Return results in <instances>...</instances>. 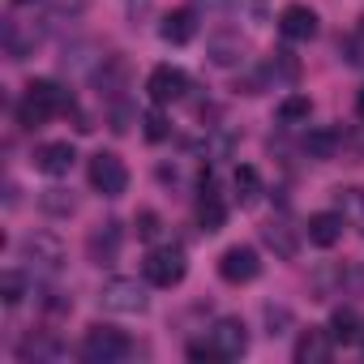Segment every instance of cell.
<instances>
[{"mask_svg": "<svg viewBox=\"0 0 364 364\" xmlns=\"http://www.w3.org/2000/svg\"><path fill=\"white\" fill-rule=\"evenodd\" d=\"M343 52H347V65H355V69H364V18L355 22V31L347 35V43H343Z\"/></svg>", "mask_w": 364, "mask_h": 364, "instance_id": "obj_26", "label": "cell"}, {"mask_svg": "<svg viewBox=\"0 0 364 364\" xmlns=\"http://www.w3.org/2000/svg\"><path fill=\"white\" fill-rule=\"evenodd\" d=\"M35 43H39L35 18H31V22H22V18L5 22V52H9V60H26V56L35 52Z\"/></svg>", "mask_w": 364, "mask_h": 364, "instance_id": "obj_12", "label": "cell"}, {"mask_svg": "<svg viewBox=\"0 0 364 364\" xmlns=\"http://www.w3.org/2000/svg\"><path fill=\"white\" fill-rule=\"evenodd\" d=\"M90 185H95L103 198H120V193L129 189V167H124V159L112 154V150H99V154L90 159Z\"/></svg>", "mask_w": 364, "mask_h": 364, "instance_id": "obj_4", "label": "cell"}, {"mask_svg": "<svg viewBox=\"0 0 364 364\" xmlns=\"http://www.w3.org/2000/svg\"><path fill=\"white\" fill-rule=\"evenodd\" d=\"M185 90H189V77L180 73V69H171V65L154 69V73H150V82H146V95H150L159 107H167V103H180V99H185Z\"/></svg>", "mask_w": 364, "mask_h": 364, "instance_id": "obj_9", "label": "cell"}, {"mask_svg": "<svg viewBox=\"0 0 364 364\" xmlns=\"http://www.w3.org/2000/svg\"><path fill=\"white\" fill-rule=\"evenodd\" d=\"M137 236H141V240H154V236H159V215H154V210H141V215H137Z\"/></svg>", "mask_w": 364, "mask_h": 364, "instance_id": "obj_30", "label": "cell"}, {"mask_svg": "<svg viewBox=\"0 0 364 364\" xmlns=\"http://www.w3.org/2000/svg\"><path fill=\"white\" fill-rule=\"evenodd\" d=\"M360 347H364V330H360Z\"/></svg>", "mask_w": 364, "mask_h": 364, "instance_id": "obj_36", "label": "cell"}, {"mask_svg": "<svg viewBox=\"0 0 364 364\" xmlns=\"http://www.w3.org/2000/svg\"><path fill=\"white\" fill-rule=\"evenodd\" d=\"M112 129H116V133H124V129H129V112H124V107H116V112H112Z\"/></svg>", "mask_w": 364, "mask_h": 364, "instance_id": "obj_33", "label": "cell"}, {"mask_svg": "<svg viewBox=\"0 0 364 364\" xmlns=\"http://www.w3.org/2000/svg\"><path fill=\"white\" fill-rule=\"evenodd\" d=\"M266 321H270V334H279L274 326H287V321H291V313H287V309H274V304H270V309H266Z\"/></svg>", "mask_w": 364, "mask_h": 364, "instance_id": "obj_32", "label": "cell"}, {"mask_svg": "<svg viewBox=\"0 0 364 364\" xmlns=\"http://www.w3.org/2000/svg\"><path fill=\"white\" fill-rule=\"evenodd\" d=\"M202 202H198V223H202V232H219L223 223H228V206L215 198V189H210V176H202Z\"/></svg>", "mask_w": 364, "mask_h": 364, "instance_id": "obj_19", "label": "cell"}, {"mask_svg": "<svg viewBox=\"0 0 364 364\" xmlns=\"http://www.w3.org/2000/svg\"><path fill=\"white\" fill-rule=\"evenodd\" d=\"M355 112L364 116V86H360V95H355Z\"/></svg>", "mask_w": 364, "mask_h": 364, "instance_id": "obj_35", "label": "cell"}, {"mask_svg": "<svg viewBox=\"0 0 364 364\" xmlns=\"http://www.w3.org/2000/svg\"><path fill=\"white\" fill-rule=\"evenodd\" d=\"M73 159H77V150H73L69 141H48V146L35 150V167H39L43 176H69Z\"/></svg>", "mask_w": 364, "mask_h": 364, "instance_id": "obj_14", "label": "cell"}, {"mask_svg": "<svg viewBox=\"0 0 364 364\" xmlns=\"http://www.w3.org/2000/svg\"><path fill=\"white\" fill-rule=\"evenodd\" d=\"M141 274L154 287H176L180 279L189 274V262H185V253H180V249H150L146 262H141Z\"/></svg>", "mask_w": 364, "mask_h": 364, "instance_id": "obj_3", "label": "cell"}, {"mask_svg": "<svg viewBox=\"0 0 364 364\" xmlns=\"http://www.w3.org/2000/svg\"><path fill=\"white\" fill-rule=\"evenodd\" d=\"M99 304L107 313H141L146 309V287L137 279H107L99 291Z\"/></svg>", "mask_w": 364, "mask_h": 364, "instance_id": "obj_6", "label": "cell"}, {"mask_svg": "<svg viewBox=\"0 0 364 364\" xmlns=\"http://www.w3.org/2000/svg\"><path fill=\"white\" fill-rule=\"evenodd\" d=\"M304 150H309V159H334V150H338V133H330V129H313V133L304 137Z\"/></svg>", "mask_w": 364, "mask_h": 364, "instance_id": "obj_23", "label": "cell"}, {"mask_svg": "<svg viewBox=\"0 0 364 364\" xmlns=\"http://www.w3.org/2000/svg\"><path fill=\"white\" fill-rule=\"evenodd\" d=\"M262 240L274 249V257H283V262H291L296 253H300V236H296V228L291 223H283V219H270L266 228H262Z\"/></svg>", "mask_w": 364, "mask_h": 364, "instance_id": "obj_15", "label": "cell"}, {"mask_svg": "<svg viewBox=\"0 0 364 364\" xmlns=\"http://www.w3.org/2000/svg\"><path fill=\"white\" fill-rule=\"evenodd\" d=\"M343 232H347L343 210H321V215L309 219V240H313L317 249H334V245L343 240Z\"/></svg>", "mask_w": 364, "mask_h": 364, "instance_id": "obj_13", "label": "cell"}, {"mask_svg": "<svg viewBox=\"0 0 364 364\" xmlns=\"http://www.w3.org/2000/svg\"><path fill=\"white\" fill-rule=\"evenodd\" d=\"M141 133H146V141H163V137L171 133V124H167L163 112H146V116H141Z\"/></svg>", "mask_w": 364, "mask_h": 364, "instance_id": "obj_27", "label": "cell"}, {"mask_svg": "<svg viewBox=\"0 0 364 364\" xmlns=\"http://www.w3.org/2000/svg\"><path fill=\"white\" fill-rule=\"evenodd\" d=\"M129 9H133V14H146V9H150V0H129Z\"/></svg>", "mask_w": 364, "mask_h": 364, "instance_id": "obj_34", "label": "cell"}, {"mask_svg": "<svg viewBox=\"0 0 364 364\" xmlns=\"http://www.w3.org/2000/svg\"><path fill=\"white\" fill-rule=\"evenodd\" d=\"M210 347H215L219 360H240V355L249 351V330H245V321H240V317H219L215 330H210Z\"/></svg>", "mask_w": 364, "mask_h": 364, "instance_id": "obj_7", "label": "cell"}, {"mask_svg": "<svg viewBox=\"0 0 364 364\" xmlns=\"http://www.w3.org/2000/svg\"><path fill=\"white\" fill-rule=\"evenodd\" d=\"M219 274H223V283H253L257 274H262V262H257V253L249 249V245H232L223 257H219Z\"/></svg>", "mask_w": 364, "mask_h": 364, "instance_id": "obj_8", "label": "cell"}, {"mask_svg": "<svg viewBox=\"0 0 364 364\" xmlns=\"http://www.w3.org/2000/svg\"><path fill=\"white\" fill-rule=\"evenodd\" d=\"M270 73H279V77H287V82H291V77L300 73V65H296V56H291V52H274V60H270Z\"/></svg>", "mask_w": 364, "mask_h": 364, "instance_id": "obj_29", "label": "cell"}, {"mask_svg": "<svg viewBox=\"0 0 364 364\" xmlns=\"http://www.w3.org/2000/svg\"><path fill=\"white\" fill-rule=\"evenodd\" d=\"M206 56H210V65L232 69V65L245 60V39H240V35H215V39L206 43Z\"/></svg>", "mask_w": 364, "mask_h": 364, "instance_id": "obj_18", "label": "cell"}, {"mask_svg": "<svg viewBox=\"0 0 364 364\" xmlns=\"http://www.w3.org/2000/svg\"><path fill=\"white\" fill-rule=\"evenodd\" d=\"M60 112H73V95L65 90V86H56V82H31L26 86V99L18 103V120H22V129H39L43 120H52V116H60Z\"/></svg>", "mask_w": 364, "mask_h": 364, "instance_id": "obj_1", "label": "cell"}, {"mask_svg": "<svg viewBox=\"0 0 364 364\" xmlns=\"http://www.w3.org/2000/svg\"><path fill=\"white\" fill-rule=\"evenodd\" d=\"M124 355H133V343H129V334H120V330L95 326V330L82 338V360H86V364H116V360H124Z\"/></svg>", "mask_w": 364, "mask_h": 364, "instance_id": "obj_2", "label": "cell"}, {"mask_svg": "<svg viewBox=\"0 0 364 364\" xmlns=\"http://www.w3.org/2000/svg\"><path fill=\"white\" fill-rule=\"evenodd\" d=\"M330 347H334V334H326V330H304L300 343H296V364H326V360H330Z\"/></svg>", "mask_w": 364, "mask_h": 364, "instance_id": "obj_17", "label": "cell"}, {"mask_svg": "<svg viewBox=\"0 0 364 364\" xmlns=\"http://www.w3.org/2000/svg\"><path fill=\"white\" fill-rule=\"evenodd\" d=\"M279 31H283V39L304 43V39L317 35V14H313L309 5H287V9L279 14Z\"/></svg>", "mask_w": 364, "mask_h": 364, "instance_id": "obj_11", "label": "cell"}, {"mask_svg": "<svg viewBox=\"0 0 364 364\" xmlns=\"http://www.w3.org/2000/svg\"><path fill=\"white\" fill-rule=\"evenodd\" d=\"M309 112H313L309 95H287V99L279 103V120H283V124H300V120H309Z\"/></svg>", "mask_w": 364, "mask_h": 364, "instance_id": "obj_24", "label": "cell"}, {"mask_svg": "<svg viewBox=\"0 0 364 364\" xmlns=\"http://www.w3.org/2000/svg\"><path fill=\"white\" fill-rule=\"evenodd\" d=\"M338 210L351 228L364 232V189H338Z\"/></svg>", "mask_w": 364, "mask_h": 364, "instance_id": "obj_22", "label": "cell"}, {"mask_svg": "<svg viewBox=\"0 0 364 364\" xmlns=\"http://www.w3.org/2000/svg\"><path fill=\"white\" fill-rule=\"evenodd\" d=\"M232 185H236V198H240V206H253V202H257V193H262V176H257V167L240 163Z\"/></svg>", "mask_w": 364, "mask_h": 364, "instance_id": "obj_21", "label": "cell"}, {"mask_svg": "<svg viewBox=\"0 0 364 364\" xmlns=\"http://www.w3.org/2000/svg\"><path fill=\"white\" fill-rule=\"evenodd\" d=\"M159 35H163V43H189L193 35H198V14L193 9H171L167 18H163V26H159Z\"/></svg>", "mask_w": 364, "mask_h": 364, "instance_id": "obj_16", "label": "cell"}, {"mask_svg": "<svg viewBox=\"0 0 364 364\" xmlns=\"http://www.w3.org/2000/svg\"><path fill=\"white\" fill-rule=\"evenodd\" d=\"M22 296H26V274L22 270H5V274H0V300H5V304H22Z\"/></svg>", "mask_w": 364, "mask_h": 364, "instance_id": "obj_25", "label": "cell"}, {"mask_svg": "<svg viewBox=\"0 0 364 364\" xmlns=\"http://www.w3.org/2000/svg\"><path fill=\"white\" fill-rule=\"evenodd\" d=\"M360 330H364V321H360L355 309H334V317H330L334 343H360Z\"/></svg>", "mask_w": 364, "mask_h": 364, "instance_id": "obj_20", "label": "cell"}, {"mask_svg": "<svg viewBox=\"0 0 364 364\" xmlns=\"http://www.w3.org/2000/svg\"><path fill=\"white\" fill-rule=\"evenodd\" d=\"M120 223L116 219H107V223H99V228H90V236H86V253H90V262L95 266H112L116 257H120Z\"/></svg>", "mask_w": 364, "mask_h": 364, "instance_id": "obj_10", "label": "cell"}, {"mask_svg": "<svg viewBox=\"0 0 364 364\" xmlns=\"http://www.w3.org/2000/svg\"><path fill=\"white\" fill-rule=\"evenodd\" d=\"M193 5L206 14H228V9H236V0H193Z\"/></svg>", "mask_w": 364, "mask_h": 364, "instance_id": "obj_31", "label": "cell"}, {"mask_svg": "<svg viewBox=\"0 0 364 364\" xmlns=\"http://www.w3.org/2000/svg\"><path fill=\"white\" fill-rule=\"evenodd\" d=\"M39 202H43V210H52V215H73V198H69L65 189H48Z\"/></svg>", "mask_w": 364, "mask_h": 364, "instance_id": "obj_28", "label": "cell"}, {"mask_svg": "<svg viewBox=\"0 0 364 364\" xmlns=\"http://www.w3.org/2000/svg\"><path fill=\"white\" fill-rule=\"evenodd\" d=\"M18 253H22L26 266H35V270H43V274H56L60 262H65V245H60L52 232H31V236L18 245Z\"/></svg>", "mask_w": 364, "mask_h": 364, "instance_id": "obj_5", "label": "cell"}]
</instances>
